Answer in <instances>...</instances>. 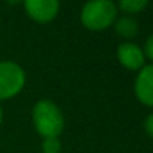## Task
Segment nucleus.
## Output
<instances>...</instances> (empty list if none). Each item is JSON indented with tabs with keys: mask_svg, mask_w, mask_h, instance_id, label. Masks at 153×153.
Here are the masks:
<instances>
[{
	"mask_svg": "<svg viewBox=\"0 0 153 153\" xmlns=\"http://www.w3.org/2000/svg\"><path fill=\"white\" fill-rule=\"evenodd\" d=\"M33 123L43 138L58 137L64 129V116L51 100H40L33 108Z\"/></svg>",
	"mask_w": 153,
	"mask_h": 153,
	"instance_id": "f257e3e1",
	"label": "nucleus"
},
{
	"mask_svg": "<svg viewBox=\"0 0 153 153\" xmlns=\"http://www.w3.org/2000/svg\"><path fill=\"white\" fill-rule=\"evenodd\" d=\"M114 19L116 6L111 0H88L80 12V21L89 30H104Z\"/></svg>",
	"mask_w": 153,
	"mask_h": 153,
	"instance_id": "f03ea898",
	"label": "nucleus"
},
{
	"mask_svg": "<svg viewBox=\"0 0 153 153\" xmlns=\"http://www.w3.org/2000/svg\"><path fill=\"white\" fill-rule=\"evenodd\" d=\"M25 83L24 70L13 61H0V100L16 95Z\"/></svg>",
	"mask_w": 153,
	"mask_h": 153,
	"instance_id": "7ed1b4c3",
	"label": "nucleus"
},
{
	"mask_svg": "<svg viewBox=\"0 0 153 153\" xmlns=\"http://www.w3.org/2000/svg\"><path fill=\"white\" fill-rule=\"evenodd\" d=\"M30 18L37 22H48L53 19L59 9L58 0H22Z\"/></svg>",
	"mask_w": 153,
	"mask_h": 153,
	"instance_id": "20e7f679",
	"label": "nucleus"
},
{
	"mask_svg": "<svg viewBox=\"0 0 153 153\" xmlns=\"http://www.w3.org/2000/svg\"><path fill=\"white\" fill-rule=\"evenodd\" d=\"M117 59L119 62L129 68V70H138L144 67V52L141 48L132 42H123L117 46Z\"/></svg>",
	"mask_w": 153,
	"mask_h": 153,
	"instance_id": "39448f33",
	"label": "nucleus"
},
{
	"mask_svg": "<svg viewBox=\"0 0 153 153\" xmlns=\"http://www.w3.org/2000/svg\"><path fill=\"white\" fill-rule=\"evenodd\" d=\"M135 95L146 105H153V64L144 65L134 83Z\"/></svg>",
	"mask_w": 153,
	"mask_h": 153,
	"instance_id": "423d86ee",
	"label": "nucleus"
},
{
	"mask_svg": "<svg viewBox=\"0 0 153 153\" xmlns=\"http://www.w3.org/2000/svg\"><path fill=\"white\" fill-rule=\"evenodd\" d=\"M114 30L123 39H132L138 33V22L132 16H120L114 22Z\"/></svg>",
	"mask_w": 153,
	"mask_h": 153,
	"instance_id": "0eeeda50",
	"label": "nucleus"
},
{
	"mask_svg": "<svg viewBox=\"0 0 153 153\" xmlns=\"http://www.w3.org/2000/svg\"><path fill=\"white\" fill-rule=\"evenodd\" d=\"M149 0H119V6L126 13H137L141 12L147 6Z\"/></svg>",
	"mask_w": 153,
	"mask_h": 153,
	"instance_id": "6e6552de",
	"label": "nucleus"
},
{
	"mask_svg": "<svg viewBox=\"0 0 153 153\" xmlns=\"http://www.w3.org/2000/svg\"><path fill=\"white\" fill-rule=\"evenodd\" d=\"M42 152L43 153H59L61 152V143L58 137L45 138L42 143Z\"/></svg>",
	"mask_w": 153,
	"mask_h": 153,
	"instance_id": "1a4fd4ad",
	"label": "nucleus"
},
{
	"mask_svg": "<svg viewBox=\"0 0 153 153\" xmlns=\"http://www.w3.org/2000/svg\"><path fill=\"white\" fill-rule=\"evenodd\" d=\"M144 53L153 61V34H150L146 40V45H144Z\"/></svg>",
	"mask_w": 153,
	"mask_h": 153,
	"instance_id": "9d476101",
	"label": "nucleus"
},
{
	"mask_svg": "<svg viewBox=\"0 0 153 153\" xmlns=\"http://www.w3.org/2000/svg\"><path fill=\"white\" fill-rule=\"evenodd\" d=\"M144 129H146V132L153 138V113L146 117V120H144Z\"/></svg>",
	"mask_w": 153,
	"mask_h": 153,
	"instance_id": "9b49d317",
	"label": "nucleus"
},
{
	"mask_svg": "<svg viewBox=\"0 0 153 153\" xmlns=\"http://www.w3.org/2000/svg\"><path fill=\"white\" fill-rule=\"evenodd\" d=\"M22 0H6V3H9V4H18V3H21Z\"/></svg>",
	"mask_w": 153,
	"mask_h": 153,
	"instance_id": "f8f14e48",
	"label": "nucleus"
},
{
	"mask_svg": "<svg viewBox=\"0 0 153 153\" xmlns=\"http://www.w3.org/2000/svg\"><path fill=\"white\" fill-rule=\"evenodd\" d=\"M1 119H3V111H1V107H0V123H1Z\"/></svg>",
	"mask_w": 153,
	"mask_h": 153,
	"instance_id": "ddd939ff",
	"label": "nucleus"
}]
</instances>
